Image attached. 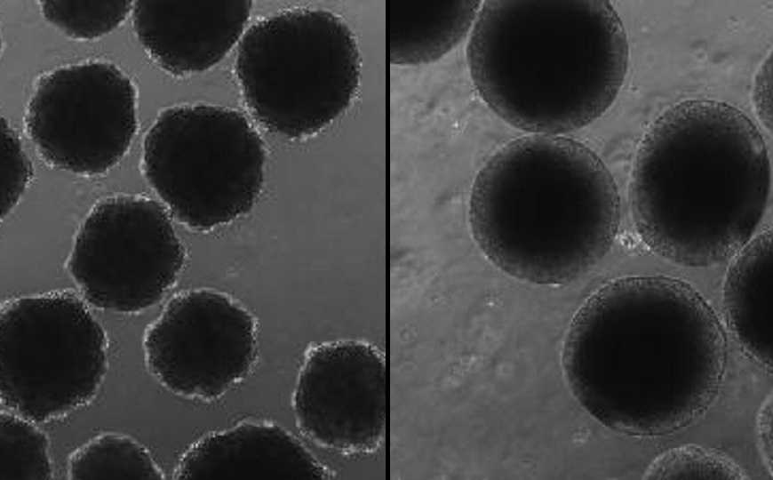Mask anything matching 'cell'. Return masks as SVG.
<instances>
[{"instance_id":"1","label":"cell","mask_w":773,"mask_h":480,"mask_svg":"<svg viewBox=\"0 0 773 480\" xmlns=\"http://www.w3.org/2000/svg\"><path fill=\"white\" fill-rule=\"evenodd\" d=\"M724 354L722 328L691 286L669 276H633L609 282L578 310L562 366L575 398L594 419L623 434L649 435L685 423L670 396L689 420L697 414L678 386L707 404L681 385L712 398L689 384L717 388L691 374L719 382Z\"/></svg>"},{"instance_id":"2","label":"cell","mask_w":773,"mask_h":480,"mask_svg":"<svg viewBox=\"0 0 773 480\" xmlns=\"http://www.w3.org/2000/svg\"><path fill=\"white\" fill-rule=\"evenodd\" d=\"M770 166L754 123L728 103L693 99L663 112L644 135L630 183L634 228L672 262L709 267L756 234Z\"/></svg>"},{"instance_id":"3","label":"cell","mask_w":773,"mask_h":480,"mask_svg":"<svg viewBox=\"0 0 773 480\" xmlns=\"http://www.w3.org/2000/svg\"><path fill=\"white\" fill-rule=\"evenodd\" d=\"M629 46L605 0H488L469 33L474 85L501 120L565 136L601 117L626 78Z\"/></svg>"},{"instance_id":"4","label":"cell","mask_w":773,"mask_h":480,"mask_svg":"<svg viewBox=\"0 0 773 480\" xmlns=\"http://www.w3.org/2000/svg\"><path fill=\"white\" fill-rule=\"evenodd\" d=\"M469 224L485 257L520 281L570 283L611 248L619 228L614 178L588 147L526 134L502 146L472 186Z\"/></svg>"},{"instance_id":"5","label":"cell","mask_w":773,"mask_h":480,"mask_svg":"<svg viewBox=\"0 0 773 480\" xmlns=\"http://www.w3.org/2000/svg\"><path fill=\"white\" fill-rule=\"evenodd\" d=\"M235 71L252 116L275 133L299 139L348 108L359 86L361 60L340 18L299 9L253 24L241 40Z\"/></svg>"},{"instance_id":"6","label":"cell","mask_w":773,"mask_h":480,"mask_svg":"<svg viewBox=\"0 0 773 480\" xmlns=\"http://www.w3.org/2000/svg\"><path fill=\"white\" fill-rule=\"evenodd\" d=\"M263 141L239 112L211 105L162 111L142 147V169L171 216L208 231L248 213L263 186Z\"/></svg>"},{"instance_id":"7","label":"cell","mask_w":773,"mask_h":480,"mask_svg":"<svg viewBox=\"0 0 773 480\" xmlns=\"http://www.w3.org/2000/svg\"><path fill=\"white\" fill-rule=\"evenodd\" d=\"M4 409L46 423L90 404L108 368V339L71 292L15 298L0 315Z\"/></svg>"},{"instance_id":"8","label":"cell","mask_w":773,"mask_h":480,"mask_svg":"<svg viewBox=\"0 0 773 480\" xmlns=\"http://www.w3.org/2000/svg\"><path fill=\"white\" fill-rule=\"evenodd\" d=\"M185 260L163 204L147 196L116 195L90 210L76 232L67 268L86 302L134 314L163 298Z\"/></svg>"},{"instance_id":"9","label":"cell","mask_w":773,"mask_h":480,"mask_svg":"<svg viewBox=\"0 0 773 480\" xmlns=\"http://www.w3.org/2000/svg\"><path fill=\"white\" fill-rule=\"evenodd\" d=\"M137 91L106 61L56 68L36 84L28 104V138L49 165L83 176L113 168L137 131Z\"/></svg>"},{"instance_id":"10","label":"cell","mask_w":773,"mask_h":480,"mask_svg":"<svg viewBox=\"0 0 773 480\" xmlns=\"http://www.w3.org/2000/svg\"><path fill=\"white\" fill-rule=\"evenodd\" d=\"M149 372L186 398L212 401L241 381L257 352L253 316L228 295L195 289L173 296L143 338Z\"/></svg>"},{"instance_id":"11","label":"cell","mask_w":773,"mask_h":480,"mask_svg":"<svg viewBox=\"0 0 773 480\" xmlns=\"http://www.w3.org/2000/svg\"><path fill=\"white\" fill-rule=\"evenodd\" d=\"M292 404L298 428L316 444L344 452H372L386 431L384 356L358 340L311 348Z\"/></svg>"},{"instance_id":"12","label":"cell","mask_w":773,"mask_h":480,"mask_svg":"<svg viewBox=\"0 0 773 480\" xmlns=\"http://www.w3.org/2000/svg\"><path fill=\"white\" fill-rule=\"evenodd\" d=\"M251 2L138 0L131 10L135 34L165 71L187 76L219 62L242 36Z\"/></svg>"},{"instance_id":"13","label":"cell","mask_w":773,"mask_h":480,"mask_svg":"<svg viewBox=\"0 0 773 480\" xmlns=\"http://www.w3.org/2000/svg\"><path fill=\"white\" fill-rule=\"evenodd\" d=\"M322 464L282 427L246 421L211 433L181 456L174 479L331 478Z\"/></svg>"},{"instance_id":"14","label":"cell","mask_w":773,"mask_h":480,"mask_svg":"<svg viewBox=\"0 0 773 480\" xmlns=\"http://www.w3.org/2000/svg\"><path fill=\"white\" fill-rule=\"evenodd\" d=\"M724 282L723 304L729 326L743 349L772 368V233L755 234L732 258Z\"/></svg>"},{"instance_id":"15","label":"cell","mask_w":773,"mask_h":480,"mask_svg":"<svg viewBox=\"0 0 773 480\" xmlns=\"http://www.w3.org/2000/svg\"><path fill=\"white\" fill-rule=\"evenodd\" d=\"M481 4L475 0L387 1L390 63L417 66L442 58L470 33Z\"/></svg>"},{"instance_id":"16","label":"cell","mask_w":773,"mask_h":480,"mask_svg":"<svg viewBox=\"0 0 773 480\" xmlns=\"http://www.w3.org/2000/svg\"><path fill=\"white\" fill-rule=\"evenodd\" d=\"M69 479L163 480L164 474L147 448L132 437L102 433L68 458Z\"/></svg>"},{"instance_id":"17","label":"cell","mask_w":773,"mask_h":480,"mask_svg":"<svg viewBox=\"0 0 773 480\" xmlns=\"http://www.w3.org/2000/svg\"><path fill=\"white\" fill-rule=\"evenodd\" d=\"M1 480H51L53 469L49 453L50 441L36 423L2 409Z\"/></svg>"},{"instance_id":"18","label":"cell","mask_w":773,"mask_h":480,"mask_svg":"<svg viewBox=\"0 0 773 480\" xmlns=\"http://www.w3.org/2000/svg\"><path fill=\"white\" fill-rule=\"evenodd\" d=\"M132 1L43 0L44 17L68 36L99 38L120 26L131 13Z\"/></svg>"},{"instance_id":"19","label":"cell","mask_w":773,"mask_h":480,"mask_svg":"<svg viewBox=\"0 0 773 480\" xmlns=\"http://www.w3.org/2000/svg\"><path fill=\"white\" fill-rule=\"evenodd\" d=\"M643 479H748L744 470L724 453L696 444L673 447L647 468Z\"/></svg>"},{"instance_id":"20","label":"cell","mask_w":773,"mask_h":480,"mask_svg":"<svg viewBox=\"0 0 773 480\" xmlns=\"http://www.w3.org/2000/svg\"><path fill=\"white\" fill-rule=\"evenodd\" d=\"M32 177L31 163L8 121L1 119V219L16 207Z\"/></svg>"},{"instance_id":"21","label":"cell","mask_w":773,"mask_h":480,"mask_svg":"<svg viewBox=\"0 0 773 480\" xmlns=\"http://www.w3.org/2000/svg\"><path fill=\"white\" fill-rule=\"evenodd\" d=\"M753 100L759 120L769 130L772 126V56L759 68L753 84Z\"/></svg>"},{"instance_id":"22","label":"cell","mask_w":773,"mask_h":480,"mask_svg":"<svg viewBox=\"0 0 773 480\" xmlns=\"http://www.w3.org/2000/svg\"><path fill=\"white\" fill-rule=\"evenodd\" d=\"M758 445L766 468L772 475V395L761 404L756 420Z\"/></svg>"}]
</instances>
